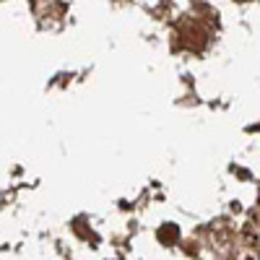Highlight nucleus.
<instances>
[{"mask_svg": "<svg viewBox=\"0 0 260 260\" xmlns=\"http://www.w3.org/2000/svg\"><path fill=\"white\" fill-rule=\"evenodd\" d=\"M156 237H159L161 245H172V242L180 240V226L177 224H161L159 232H156Z\"/></svg>", "mask_w": 260, "mask_h": 260, "instance_id": "nucleus-1", "label": "nucleus"}]
</instances>
